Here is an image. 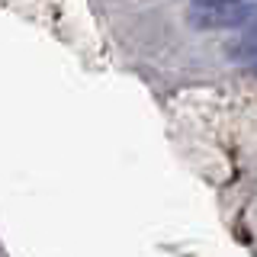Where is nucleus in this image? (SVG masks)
Listing matches in <instances>:
<instances>
[{"label": "nucleus", "instance_id": "1", "mask_svg": "<svg viewBox=\"0 0 257 257\" xmlns=\"http://www.w3.org/2000/svg\"><path fill=\"white\" fill-rule=\"evenodd\" d=\"M187 16L196 29H241L257 20V4H244V0L206 4V0H199L187 10Z\"/></svg>", "mask_w": 257, "mask_h": 257}, {"label": "nucleus", "instance_id": "2", "mask_svg": "<svg viewBox=\"0 0 257 257\" xmlns=\"http://www.w3.org/2000/svg\"><path fill=\"white\" fill-rule=\"evenodd\" d=\"M254 68H257V64H254Z\"/></svg>", "mask_w": 257, "mask_h": 257}]
</instances>
